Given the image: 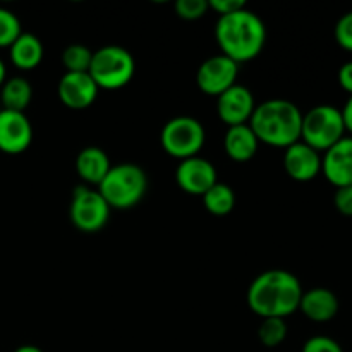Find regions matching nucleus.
Instances as JSON below:
<instances>
[{"instance_id": "nucleus-17", "label": "nucleus", "mask_w": 352, "mask_h": 352, "mask_svg": "<svg viewBox=\"0 0 352 352\" xmlns=\"http://www.w3.org/2000/svg\"><path fill=\"white\" fill-rule=\"evenodd\" d=\"M110 167L112 164H110L109 155L98 146L82 148L76 157V172L85 181V186H89V188L93 186L98 188L100 182L109 174Z\"/></svg>"}, {"instance_id": "nucleus-29", "label": "nucleus", "mask_w": 352, "mask_h": 352, "mask_svg": "<svg viewBox=\"0 0 352 352\" xmlns=\"http://www.w3.org/2000/svg\"><path fill=\"white\" fill-rule=\"evenodd\" d=\"M208 7L210 10H215L220 17L236 12L239 9H244L246 2L244 0H208Z\"/></svg>"}, {"instance_id": "nucleus-21", "label": "nucleus", "mask_w": 352, "mask_h": 352, "mask_svg": "<svg viewBox=\"0 0 352 352\" xmlns=\"http://www.w3.org/2000/svg\"><path fill=\"white\" fill-rule=\"evenodd\" d=\"M201 198L205 208L215 217L229 215L236 206V192L229 184H223V182L213 184Z\"/></svg>"}, {"instance_id": "nucleus-26", "label": "nucleus", "mask_w": 352, "mask_h": 352, "mask_svg": "<svg viewBox=\"0 0 352 352\" xmlns=\"http://www.w3.org/2000/svg\"><path fill=\"white\" fill-rule=\"evenodd\" d=\"M336 41L339 43V47H342L344 50L352 52V10L346 12L336 24Z\"/></svg>"}, {"instance_id": "nucleus-7", "label": "nucleus", "mask_w": 352, "mask_h": 352, "mask_svg": "<svg viewBox=\"0 0 352 352\" xmlns=\"http://www.w3.org/2000/svg\"><path fill=\"white\" fill-rule=\"evenodd\" d=\"M206 141V133L198 119L179 116L168 120L160 133V143L165 153L177 160L198 157Z\"/></svg>"}, {"instance_id": "nucleus-22", "label": "nucleus", "mask_w": 352, "mask_h": 352, "mask_svg": "<svg viewBox=\"0 0 352 352\" xmlns=\"http://www.w3.org/2000/svg\"><path fill=\"white\" fill-rule=\"evenodd\" d=\"M91 58L93 52L81 43L69 45L62 52V65L65 67V72H88Z\"/></svg>"}, {"instance_id": "nucleus-4", "label": "nucleus", "mask_w": 352, "mask_h": 352, "mask_svg": "<svg viewBox=\"0 0 352 352\" xmlns=\"http://www.w3.org/2000/svg\"><path fill=\"white\" fill-rule=\"evenodd\" d=\"M96 189L110 210H131L146 195L148 175L136 164L112 165Z\"/></svg>"}, {"instance_id": "nucleus-27", "label": "nucleus", "mask_w": 352, "mask_h": 352, "mask_svg": "<svg viewBox=\"0 0 352 352\" xmlns=\"http://www.w3.org/2000/svg\"><path fill=\"white\" fill-rule=\"evenodd\" d=\"M302 352H344L336 339L327 336H315L308 339L302 346Z\"/></svg>"}, {"instance_id": "nucleus-1", "label": "nucleus", "mask_w": 352, "mask_h": 352, "mask_svg": "<svg viewBox=\"0 0 352 352\" xmlns=\"http://www.w3.org/2000/svg\"><path fill=\"white\" fill-rule=\"evenodd\" d=\"M302 285L287 270H267L258 275L248 289V305L261 318H287L299 309Z\"/></svg>"}, {"instance_id": "nucleus-10", "label": "nucleus", "mask_w": 352, "mask_h": 352, "mask_svg": "<svg viewBox=\"0 0 352 352\" xmlns=\"http://www.w3.org/2000/svg\"><path fill=\"white\" fill-rule=\"evenodd\" d=\"M175 181L179 188L192 196H203L213 184L219 182L217 168L206 158L192 157L181 160L175 170Z\"/></svg>"}, {"instance_id": "nucleus-19", "label": "nucleus", "mask_w": 352, "mask_h": 352, "mask_svg": "<svg viewBox=\"0 0 352 352\" xmlns=\"http://www.w3.org/2000/svg\"><path fill=\"white\" fill-rule=\"evenodd\" d=\"M10 60L21 71H33L43 60V43L33 33H21L19 38L10 45Z\"/></svg>"}, {"instance_id": "nucleus-18", "label": "nucleus", "mask_w": 352, "mask_h": 352, "mask_svg": "<svg viewBox=\"0 0 352 352\" xmlns=\"http://www.w3.org/2000/svg\"><path fill=\"white\" fill-rule=\"evenodd\" d=\"M260 141L254 136L250 124L227 127L223 136V150L234 162H250L258 153Z\"/></svg>"}, {"instance_id": "nucleus-31", "label": "nucleus", "mask_w": 352, "mask_h": 352, "mask_svg": "<svg viewBox=\"0 0 352 352\" xmlns=\"http://www.w3.org/2000/svg\"><path fill=\"white\" fill-rule=\"evenodd\" d=\"M342 112V119H344V126H346V133L352 134V95L347 98L346 105L344 109H340Z\"/></svg>"}, {"instance_id": "nucleus-3", "label": "nucleus", "mask_w": 352, "mask_h": 352, "mask_svg": "<svg viewBox=\"0 0 352 352\" xmlns=\"http://www.w3.org/2000/svg\"><path fill=\"white\" fill-rule=\"evenodd\" d=\"M302 112L289 100L274 98L260 103L250 119V127L260 143L289 148L301 141Z\"/></svg>"}, {"instance_id": "nucleus-23", "label": "nucleus", "mask_w": 352, "mask_h": 352, "mask_svg": "<svg viewBox=\"0 0 352 352\" xmlns=\"http://www.w3.org/2000/svg\"><path fill=\"white\" fill-rule=\"evenodd\" d=\"M258 339L265 347H277L287 339V323L284 318H261Z\"/></svg>"}, {"instance_id": "nucleus-13", "label": "nucleus", "mask_w": 352, "mask_h": 352, "mask_svg": "<svg viewBox=\"0 0 352 352\" xmlns=\"http://www.w3.org/2000/svg\"><path fill=\"white\" fill-rule=\"evenodd\" d=\"M98 86L88 72H64L57 86L58 100L71 110H85L95 103Z\"/></svg>"}, {"instance_id": "nucleus-32", "label": "nucleus", "mask_w": 352, "mask_h": 352, "mask_svg": "<svg viewBox=\"0 0 352 352\" xmlns=\"http://www.w3.org/2000/svg\"><path fill=\"white\" fill-rule=\"evenodd\" d=\"M14 352H43V351H41L40 347H36V346H31V344H24V346L17 347V349Z\"/></svg>"}, {"instance_id": "nucleus-20", "label": "nucleus", "mask_w": 352, "mask_h": 352, "mask_svg": "<svg viewBox=\"0 0 352 352\" xmlns=\"http://www.w3.org/2000/svg\"><path fill=\"white\" fill-rule=\"evenodd\" d=\"M0 100H2L3 110H12V112H23L30 107L33 100V88L26 78L6 79V82L0 88Z\"/></svg>"}, {"instance_id": "nucleus-12", "label": "nucleus", "mask_w": 352, "mask_h": 352, "mask_svg": "<svg viewBox=\"0 0 352 352\" xmlns=\"http://www.w3.org/2000/svg\"><path fill=\"white\" fill-rule=\"evenodd\" d=\"M33 141V126L26 113L0 110V151L7 155H21Z\"/></svg>"}, {"instance_id": "nucleus-5", "label": "nucleus", "mask_w": 352, "mask_h": 352, "mask_svg": "<svg viewBox=\"0 0 352 352\" xmlns=\"http://www.w3.org/2000/svg\"><path fill=\"white\" fill-rule=\"evenodd\" d=\"M88 74L98 89H120L133 81L136 74V60L133 54L119 45H107L93 52Z\"/></svg>"}, {"instance_id": "nucleus-14", "label": "nucleus", "mask_w": 352, "mask_h": 352, "mask_svg": "<svg viewBox=\"0 0 352 352\" xmlns=\"http://www.w3.org/2000/svg\"><path fill=\"white\" fill-rule=\"evenodd\" d=\"M322 174L336 188L352 186V136H344L323 153Z\"/></svg>"}, {"instance_id": "nucleus-9", "label": "nucleus", "mask_w": 352, "mask_h": 352, "mask_svg": "<svg viewBox=\"0 0 352 352\" xmlns=\"http://www.w3.org/2000/svg\"><path fill=\"white\" fill-rule=\"evenodd\" d=\"M239 64L226 55H213L206 58L196 72V85L210 96H220L223 91L237 85Z\"/></svg>"}, {"instance_id": "nucleus-25", "label": "nucleus", "mask_w": 352, "mask_h": 352, "mask_svg": "<svg viewBox=\"0 0 352 352\" xmlns=\"http://www.w3.org/2000/svg\"><path fill=\"white\" fill-rule=\"evenodd\" d=\"M175 14L184 21L201 19L210 10L208 0H177L174 6Z\"/></svg>"}, {"instance_id": "nucleus-8", "label": "nucleus", "mask_w": 352, "mask_h": 352, "mask_svg": "<svg viewBox=\"0 0 352 352\" xmlns=\"http://www.w3.org/2000/svg\"><path fill=\"white\" fill-rule=\"evenodd\" d=\"M72 226L86 234H95L107 226L110 219V206L100 195L98 189L79 186L72 195L69 208Z\"/></svg>"}, {"instance_id": "nucleus-28", "label": "nucleus", "mask_w": 352, "mask_h": 352, "mask_svg": "<svg viewBox=\"0 0 352 352\" xmlns=\"http://www.w3.org/2000/svg\"><path fill=\"white\" fill-rule=\"evenodd\" d=\"M333 205L337 212L342 213L344 217H352V186L337 188L333 195Z\"/></svg>"}, {"instance_id": "nucleus-2", "label": "nucleus", "mask_w": 352, "mask_h": 352, "mask_svg": "<svg viewBox=\"0 0 352 352\" xmlns=\"http://www.w3.org/2000/svg\"><path fill=\"white\" fill-rule=\"evenodd\" d=\"M215 38L222 55L241 64L253 60L261 54L267 41V28L256 12L244 7L219 17Z\"/></svg>"}, {"instance_id": "nucleus-11", "label": "nucleus", "mask_w": 352, "mask_h": 352, "mask_svg": "<svg viewBox=\"0 0 352 352\" xmlns=\"http://www.w3.org/2000/svg\"><path fill=\"white\" fill-rule=\"evenodd\" d=\"M256 103L250 88L243 85H234L222 95L217 96V113L227 127L250 124Z\"/></svg>"}, {"instance_id": "nucleus-33", "label": "nucleus", "mask_w": 352, "mask_h": 352, "mask_svg": "<svg viewBox=\"0 0 352 352\" xmlns=\"http://www.w3.org/2000/svg\"><path fill=\"white\" fill-rule=\"evenodd\" d=\"M7 79V69H6V64H3V60L0 58V88H2V85L6 82Z\"/></svg>"}, {"instance_id": "nucleus-30", "label": "nucleus", "mask_w": 352, "mask_h": 352, "mask_svg": "<svg viewBox=\"0 0 352 352\" xmlns=\"http://www.w3.org/2000/svg\"><path fill=\"white\" fill-rule=\"evenodd\" d=\"M337 79H339L340 88H342L346 93H349L351 96L352 95V60L340 65Z\"/></svg>"}, {"instance_id": "nucleus-16", "label": "nucleus", "mask_w": 352, "mask_h": 352, "mask_svg": "<svg viewBox=\"0 0 352 352\" xmlns=\"http://www.w3.org/2000/svg\"><path fill=\"white\" fill-rule=\"evenodd\" d=\"M339 298L327 287H313L302 292L299 309L315 323H327L339 313Z\"/></svg>"}, {"instance_id": "nucleus-24", "label": "nucleus", "mask_w": 352, "mask_h": 352, "mask_svg": "<svg viewBox=\"0 0 352 352\" xmlns=\"http://www.w3.org/2000/svg\"><path fill=\"white\" fill-rule=\"evenodd\" d=\"M21 33L19 17L12 10L0 7V48H10Z\"/></svg>"}, {"instance_id": "nucleus-15", "label": "nucleus", "mask_w": 352, "mask_h": 352, "mask_svg": "<svg viewBox=\"0 0 352 352\" xmlns=\"http://www.w3.org/2000/svg\"><path fill=\"white\" fill-rule=\"evenodd\" d=\"M284 168L294 181L309 182L322 174V153L302 141H298L285 148Z\"/></svg>"}, {"instance_id": "nucleus-6", "label": "nucleus", "mask_w": 352, "mask_h": 352, "mask_svg": "<svg viewBox=\"0 0 352 352\" xmlns=\"http://www.w3.org/2000/svg\"><path fill=\"white\" fill-rule=\"evenodd\" d=\"M344 136H346V126H344L342 112L337 107L316 105L302 113L301 141L318 153H325Z\"/></svg>"}]
</instances>
